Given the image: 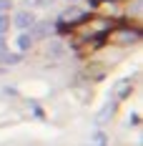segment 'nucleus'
<instances>
[{
    "label": "nucleus",
    "mask_w": 143,
    "mask_h": 146,
    "mask_svg": "<svg viewBox=\"0 0 143 146\" xmlns=\"http://www.w3.org/2000/svg\"><path fill=\"white\" fill-rule=\"evenodd\" d=\"M30 23H33V15L30 13H18L15 15V25H18V28H28Z\"/></svg>",
    "instance_id": "1"
},
{
    "label": "nucleus",
    "mask_w": 143,
    "mask_h": 146,
    "mask_svg": "<svg viewBox=\"0 0 143 146\" xmlns=\"http://www.w3.org/2000/svg\"><path fill=\"white\" fill-rule=\"evenodd\" d=\"M18 45H20V48L25 50V48L30 45V38H28V35H20V38H18Z\"/></svg>",
    "instance_id": "2"
},
{
    "label": "nucleus",
    "mask_w": 143,
    "mask_h": 146,
    "mask_svg": "<svg viewBox=\"0 0 143 146\" xmlns=\"http://www.w3.org/2000/svg\"><path fill=\"white\" fill-rule=\"evenodd\" d=\"M5 28H8V18L0 15V33H5Z\"/></svg>",
    "instance_id": "3"
},
{
    "label": "nucleus",
    "mask_w": 143,
    "mask_h": 146,
    "mask_svg": "<svg viewBox=\"0 0 143 146\" xmlns=\"http://www.w3.org/2000/svg\"><path fill=\"white\" fill-rule=\"evenodd\" d=\"M10 8V0H0V10H8Z\"/></svg>",
    "instance_id": "4"
}]
</instances>
